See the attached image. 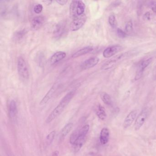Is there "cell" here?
Returning a JSON list of instances; mask_svg holds the SVG:
<instances>
[{"label":"cell","instance_id":"cell-23","mask_svg":"<svg viewBox=\"0 0 156 156\" xmlns=\"http://www.w3.org/2000/svg\"><path fill=\"white\" fill-rule=\"evenodd\" d=\"M133 24L131 21H129L127 23L125 28V32L127 35H130L133 33Z\"/></svg>","mask_w":156,"mask_h":156},{"label":"cell","instance_id":"cell-33","mask_svg":"<svg viewBox=\"0 0 156 156\" xmlns=\"http://www.w3.org/2000/svg\"><path fill=\"white\" fill-rule=\"evenodd\" d=\"M153 76L155 78H156V65H155V67H154V69H153Z\"/></svg>","mask_w":156,"mask_h":156},{"label":"cell","instance_id":"cell-26","mask_svg":"<svg viewBox=\"0 0 156 156\" xmlns=\"http://www.w3.org/2000/svg\"><path fill=\"white\" fill-rule=\"evenodd\" d=\"M108 23L112 27H115L116 25V19L114 14H111L108 17Z\"/></svg>","mask_w":156,"mask_h":156},{"label":"cell","instance_id":"cell-27","mask_svg":"<svg viewBox=\"0 0 156 156\" xmlns=\"http://www.w3.org/2000/svg\"><path fill=\"white\" fill-rule=\"evenodd\" d=\"M43 7L41 4H37L34 6V11L36 14H40L42 11Z\"/></svg>","mask_w":156,"mask_h":156},{"label":"cell","instance_id":"cell-1","mask_svg":"<svg viewBox=\"0 0 156 156\" xmlns=\"http://www.w3.org/2000/svg\"><path fill=\"white\" fill-rule=\"evenodd\" d=\"M75 91H72L67 93L60 101L58 105L51 112V114L46 119V122L47 124L51 123L55 119L58 117L63 111L64 109L70 103L72 98L74 96Z\"/></svg>","mask_w":156,"mask_h":156},{"label":"cell","instance_id":"cell-5","mask_svg":"<svg viewBox=\"0 0 156 156\" xmlns=\"http://www.w3.org/2000/svg\"><path fill=\"white\" fill-rule=\"evenodd\" d=\"M128 53H121L120 54L117 55L116 56L113 57L112 59L106 62L101 67V69L102 70H107L111 69L112 67L116 65L120 61H122L125 57L128 55Z\"/></svg>","mask_w":156,"mask_h":156},{"label":"cell","instance_id":"cell-24","mask_svg":"<svg viewBox=\"0 0 156 156\" xmlns=\"http://www.w3.org/2000/svg\"><path fill=\"white\" fill-rule=\"evenodd\" d=\"M79 129H77L73 132L70 138V142L72 145H73L74 143L76 141V139L79 136Z\"/></svg>","mask_w":156,"mask_h":156},{"label":"cell","instance_id":"cell-2","mask_svg":"<svg viewBox=\"0 0 156 156\" xmlns=\"http://www.w3.org/2000/svg\"><path fill=\"white\" fill-rule=\"evenodd\" d=\"M85 4L82 1H73L70 4V12L73 20L79 18L84 14Z\"/></svg>","mask_w":156,"mask_h":156},{"label":"cell","instance_id":"cell-13","mask_svg":"<svg viewBox=\"0 0 156 156\" xmlns=\"http://www.w3.org/2000/svg\"><path fill=\"white\" fill-rule=\"evenodd\" d=\"M99 58L97 57H92L87 59L81 65V68L83 70L90 69L95 66L99 62Z\"/></svg>","mask_w":156,"mask_h":156},{"label":"cell","instance_id":"cell-28","mask_svg":"<svg viewBox=\"0 0 156 156\" xmlns=\"http://www.w3.org/2000/svg\"><path fill=\"white\" fill-rule=\"evenodd\" d=\"M117 33L119 37L120 38H126V34L125 32L123 31L122 30H121L120 29H118L117 30Z\"/></svg>","mask_w":156,"mask_h":156},{"label":"cell","instance_id":"cell-4","mask_svg":"<svg viewBox=\"0 0 156 156\" xmlns=\"http://www.w3.org/2000/svg\"><path fill=\"white\" fill-rule=\"evenodd\" d=\"M17 69L20 77L24 81H28L29 79V69L25 60L22 56L18 58Z\"/></svg>","mask_w":156,"mask_h":156},{"label":"cell","instance_id":"cell-3","mask_svg":"<svg viewBox=\"0 0 156 156\" xmlns=\"http://www.w3.org/2000/svg\"><path fill=\"white\" fill-rule=\"evenodd\" d=\"M90 126L89 125H84L79 129V136L73 145L74 151L75 152H77L80 150L86 138L87 135L89 131Z\"/></svg>","mask_w":156,"mask_h":156},{"label":"cell","instance_id":"cell-31","mask_svg":"<svg viewBox=\"0 0 156 156\" xmlns=\"http://www.w3.org/2000/svg\"><path fill=\"white\" fill-rule=\"evenodd\" d=\"M43 2H44L45 5H47V6H49V5H50L51 4L52 1H50V0H48V1L46 0V1H43Z\"/></svg>","mask_w":156,"mask_h":156},{"label":"cell","instance_id":"cell-19","mask_svg":"<svg viewBox=\"0 0 156 156\" xmlns=\"http://www.w3.org/2000/svg\"><path fill=\"white\" fill-rule=\"evenodd\" d=\"M93 51V48L92 47H86L84 48H83V49L79 50V51H76V52L74 53L72 55V57L73 58H76L77 57H80V56H82V55H85L88 53L91 52V51Z\"/></svg>","mask_w":156,"mask_h":156},{"label":"cell","instance_id":"cell-8","mask_svg":"<svg viewBox=\"0 0 156 156\" xmlns=\"http://www.w3.org/2000/svg\"><path fill=\"white\" fill-rule=\"evenodd\" d=\"M151 62H152V58H150L142 61L140 64L136 72V76H135V80L136 81H137L141 78L143 75L144 70L150 64Z\"/></svg>","mask_w":156,"mask_h":156},{"label":"cell","instance_id":"cell-15","mask_svg":"<svg viewBox=\"0 0 156 156\" xmlns=\"http://www.w3.org/2000/svg\"><path fill=\"white\" fill-rule=\"evenodd\" d=\"M136 116L137 112L136 110L131 111L127 115L125 118L123 123V127L125 129H126L131 126L136 119Z\"/></svg>","mask_w":156,"mask_h":156},{"label":"cell","instance_id":"cell-9","mask_svg":"<svg viewBox=\"0 0 156 156\" xmlns=\"http://www.w3.org/2000/svg\"><path fill=\"white\" fill-rule=\"evenodd\" d=\"M58 86H59V83H55L52 86L51 89L47 92L44 97L42 98L41 101L40 102V105H44L45 104H47L51 99L54 96L55 94L57 91V89L58 88Z\"/></svg>","mask_w":156,"mask_h":156},{"label":"cell","instance_id":"cell-10","mask_svg":"<svg viewBox=\"0 0 156 156\" xmlns=\"http://www.w3.org/2000/svg\"><path fill=\"white\" fill-rule=\"evenodd\" d=\"M122 47L119 45L108 47L103 52V56L106 58H110L122 51Z\"/></svg>","mask_w":156,"mask_h":156},{"label":"cell","instance_id":"cell-22","mask_svg":"<svg viewBox=\"0 0 156 156\" xmlns=\"http://www.w3.org/2000/svg\"><path fill=\"white\" fill-rule=\"evenodd\" d=\"M27 33V30H25V29L20 30L18 31L15 33L14 38H15V40L19 41V40L22 39L26 35Z\"/></svg>","mask_w":156,"mask_h":156},{"label":"cell","instance_id":"cell-34","mask_svg":"<svg viewBox=\"0 0 156 156\" xmlns=\"http://www.w3.org/2000/svg\"><path fill=\"white\" fill-rule=\"evenodd\" d=\"M152 10L154 12L156 13V4H154L152 7Z\"/></svg>","mask_w":156,"mask_h":156},{"label":"cell","instance_id":"cell-18","mask_svg":"<svg viewBox=\"0 0 156 156\" xmlns=\"http://www.w3.org/2000/svg\"><path fill=\"white\" fill-rule=\"evenodd\" d=\"M95 112L97 115L99 119L102 120H104L107 117V114L104 107L101 105H98L95 108Z\"/></svg>","mask_w":156,"mask_h":156},{"label":"cell","instance_id":"cell-6","mask_svg":"<svg viewBox=\"0 0 156 156\" xmlns=\"http://www.w3.org/2000/svg\"><path fill=\"white\" fill-rule=\"evenodd\" d=\"M87 21V16L85 14L83 16L73 19L70 24V30L72 31H76L80 30L83 27Z\"/></svg>","mask_w":156,"mask_h":156},{"label":"cell","instance_id":"cell-16","mask_svg":"<svg viewBox=\"0 0 156 156\" xmlns=\"http://www.w3.org/2000/svg\"><path fill=\"white\" fill-rule=\"evenodd\" d=\"M110 133L107 127H104L102 129L100 132V141L102 145H105L109 141Z\"/></svg>","mask_w":156,"mask_h":156},{"label":"cell","instance_id":"cell-29","mask_svg":"<svg viewBox=\"0 0 156 156\" xmlns=\"http://www.w3.org/2000/svg\"><path fill=\"white\" fill-rule=\"evenodd\" d=\"M143 19L146 20H149L151 19V14L149 12H147L143 16Z\"/></svg>","mask_w":156,"mask_h":156},{"label":"cell","instance_id":"cell-25","mask_svg":"<svg viewBox=\"0 0 156 156\" xmlns=\"http://www.w3.org/2000/svg\"><path fill=\"white\" fill-rule=\"evenodd\" d=\"M55 133H56L55 131L53 130L47 135L46 136V141H47V144L49 145L51 144L54 139L55 137Z\"/></svg>","mask_w":156,"mask_h":156},{"label":"cell","instance_id":"cell-30","mask_svg":"<svg viewBox=\"0 0 156 156\" xmlns=\"http://www.w3.org/2000/svg\"><path fill=\"white\" fill-rule=\"evenodd\" d=\"M56 2H57L59 5L63 6V5H66L68 1H65V0H62V1H56Z\"/></svg>","mask_w":156,"mask_h":156},{"label":"cell","instance_id":"cell-7","mask_svg":"<svg viewBox=\"0 0 156 156\" xmlns=\"http://www.w3.org/2000/svg\"><path fill=\"white\" fill-rule=\"evenodd\" d=\"M148 111L147 109H144L140 113L137 117L134 125V128L136 130H138L141 127L146 121L147 117Z\"/></svg>","mask_w":156,"mask_h":156},{"label":"cell","instance_id":"cell-20","mask_svg":"<svg viewBox=\"0 0 156 156\" xmlns=\"http://www.w3.org/2000/svg\"><path fill=\"white\" fill-rule=\"evenodd\" d=\"M73 124L72 123H69L66 125L61 130V133H60V137L61 138H64L66 136H67V134L70 132L71 129L73 127Z\"/></svg>","mask_w":156,"mask_h":156},{"label":"cell","instance_id":"cell-11","mask_svg":"<svg viewBox=\"0 0 156 156\" xmlns=\"http://www.w3.org/2000/svg\"><path fill=\"white\" fill-rule=\"evenodd\" d=\"M45 22V18L42 16L34 17L31 22V28L33 30L36 31L40 30Z\"/></svg>","mask_w":156,"mask_h":156},{"label":"cell","instance_id":"cell-14","mask_svg":"<svg viewBox=\"0 0 156 156\" xmlns=\"http://www.w3.org/2000/svg\"><path fill=\"white\" fill-rule=\"evenodd\" d=\"M66 24L65 22H60L56 25L54 31V35L55 38L62 37L66 31Z\"/></svg>","mask_w":156,"mask_h":156},{"label":"cell","instance_id":"cell-17","mask_svg":"<svg viewBox=\"0 0 156 156\" xmlns=\"http://www.w3.org/2000/svg\"><path fill=\"white\" fill-rule=\"evenodd\" d=\"M66 56V53L64 52H57L51 57V59H50L51 64L53 65L55 64L61 62L65 58Z\"/></svg>","mask_w":156,"mask_h":156},{"label":"cell","instance_id":"cell-12","mask_svg":"<svg viewBox=\"0 0 156 156\" xmlns=\"http://www.w3.org/2000/svg\"><path fill=\"white\" fill-rule=\"evenodd\" d=\"M9 115L10 119L12 121L16 120L18 115V108L17 103L14 100L10 102L9 106Z\"/></svg>","mask_w":156,"mask_h":156},{"label":"cell","instance_id":"cell-32","mask_svg":"<svg viewBox=\"0 0 156 156\" xmlns=\"http://www.w3.org/2000/svg\"><path fill=\"white\" fill-rule=\"evenodd\" d=\"M59 152L58 151H55L53 153L51 156H59Z\"/></svg>","mask_w":156,"mask_h":156},{"label":"cell","instance_id":"cell-21","mask_svg":"<svg viewBox=\"0 0 156 156\" xmlns=\"http://www.w3.org/2000/svg\"><path fill=\"white\" fill-rule=\"evenodd\" d=\"M100 97L103 102L108 105H110L112 104V100L110 96L105 92H102L100 94Z\"/></svg>","mask_w":156,"mask_h":156}]
</instances>
